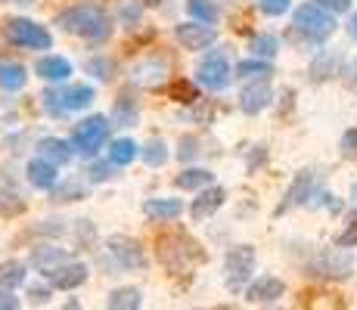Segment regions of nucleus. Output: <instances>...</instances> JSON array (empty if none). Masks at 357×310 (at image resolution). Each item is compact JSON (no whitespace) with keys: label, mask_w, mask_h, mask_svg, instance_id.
<instances>
[{"label":"nucleus","mask_w":357,"mask_h":310,"mask_svg":"<svg viewBox=\"0 0 357 310\" xmlns=\"http://www.w3.org/2000/svg\"><path fill=\"white\" fill-rule=\"evenodd\" d=\"M196 155H199V143L193 140V137H183L181 140V158L190 162V158H196Z\"/></svg>","instance_id":"nucleus-43"},{"label":"nucleus","mask_w":357,"mask_h":310,"mask_svg":"<svg viewBox=\"0 0 357 310\" xmlns=\"http://www.w3.org/2000/svg\"><path fill=\"white\" fill-rule=\"evenodd\" d=\"M87 277H91V270H87V264H78V261H72V264H59L53 267V270H47V279H50L53 288H63V292H68V288H78L84 286Z\"/></svg>","instance_id":"nucleus-10"},{"label":"nucleus","mask_w":357,"mask_h":310,"mask_svg":"<svg viewBox=\"0 0 357 310\" xmlns=\"http://www.w3.org/2000/svg\"><path fill=\"white\" fill-rule=\"evenodd\" d=\"M25 87V68L19 62H0V91H22Z\"/></svg>","instance_id":"nucleus-24"},{"label":"nucleus","mask_w":357,"mask_h":310,"mask_svg":"<svg viewBox=\"0 0 357 310\" xmlns=\"http://www.w3.org/2000/svg\"><path fill=\"white\" fill-rule=\"evenodd\" d=\"M218 38V31L211 29L208 22H199V19H193V22H181L174 29V40L183 47V50H205V47H211Z\"/></svg>","instance_id":"nucleus-9"},{"label":"nucleus","mask_w":357,"mask_h":310,"mask_svg":"<svg viewBox=\"0 0 357 310\" xmlns=\"http://www.w3.org/2000/svg\"><path fill=\"white\" fill-rule=\"evenodd\" d=\"M261 13H267V16H283V13H289L292 0H258Z\"/></svg>","instance_id":"nucleus-38"},{"label":"nucleus","mask_w":357,"mask_h":310,"mask_svg":"<svg viewBox=\"0 0 357 310\" xmlns=\"http://www.w3.org/2000/svg\"><path fill=\"white\" fill-rule=\"evenodd\" d=\"M6 34L13 44L25 47V50H50L53 47V34L44 25L31 22V19H10L6 22Z\"/></svg>","instance_id":"nucleus-6"},{"label":"nucleus","mask_w":357,"mask_h":310,"mask_svg":"<svg viewBox=\"0 0 357 310\" xmlns=\"http://www.w3.org/2000/svg\"><path fill=\"white\" fill-rule=\"evenodd\" d=\"M106 304L119 307V310H137V307H143V292L140 288H134V286H121V288H115V292L109 295Z\"/></svg>","instance_id":"nucleus-23"},{"label":"nucleus","mask_w":357,"mask_h":310,"mask_svg":"<svg viewBox=\"0 0 357 310\" xmlns=\"http://www.w3.org/2000/svg\"><path fill=\"white\" fill-rule=\"evenodd\" d=\"M78 199H84V189H81V186L68 183V186H63V189L53 186V202H78Z\"/></svg>","instance_id":"nucleus-37"},{"label":"nucleus","mask_w":357,"mask_h":310,"mask_svg":"<svg viewBox=\"0 0 357 310\" xmlns=\"http://www.w3.org/2000/svg\"><path fill=\"white\" fill-rule=\"evenodd\" d=\"M342 153L351 155V158H357V127L345 130V137H342Z\"/></svg>","instance_id":"nucleus-41"},{"label":"nucleus","mask_w":357,"mask_h":310,"mask_svg":"<svg viewBox=\"0 0 357 310\" xmlns=\"http://www.w3.org/2000/svg\"><path fill=\"white\" fill-rule=\"evenodd\" d=\"M155 251H159V261L168 273H190L193 267H199L205 261L202 245L196 242L187 233H168V236H159L155 242Z\"/></svg>","instance_id":"nucleus-2"},{"label":"nucleus","mask_w":357,"mask_h":310,"mask_svg":"<svg viewBox=\"0 0 357 310\" xmlns=\"http://www.w3.org/2000/svg\"><path fill=\"white\" fill-rule=\"evenodd\" d=\"M66 258H68V254L63 251V248H53V245H40V248H34V251H31V264L40 267L44 273L53 270V267H59Z\"/></svg>","instance_id":"nucleus-25"},{"label":"nucleus","mask_w":357,"mask_h":310,"mask_svg":"<svg viewBox=\"0 0 357 310\" xmlns=\"http://www.w3.org/2000/svg\"><path fill=\"white\" fill-rule=\"evenodd\" d=\"M134 81L143 87H159L162 81H168V62L165 59H143L134 68Z\"/></svg>","instance_id":"nucleus-15"},{"label":"nucleus","mask_w":357,"mask_h":310,"mask_svg":"<svg viewBox=\"0 0 357 310\" xmlns=\"http://www.w3.org/2000/svg\"><path fill=\"white\" fill-rule=\"evenodd\" d=\"M236 75L245 81H258V78H271V62L267 59H245L236 65Z\"/></svg>","instance_id":"nucleus-30"},{"label":"nucleus","mask_w":357,"mask_h":310,"mask_svg":"<svg viewBox=\"0 0 357 310\" xmlns=\"http://www.w3.org/2000/svg\"><path fill=\"white\" fill-rule=\"evenodd\" d=\"M311 189H314V171H301L295 177V183L289 186V192H286V202L280 205V211H289L292 205H305L311 199Z\"/></svg>","instance_id":"nucleus-17"},{"label":"nucleus","mask_w":357,"mask_h":310,"mask_svg":"<svg viewBox=\"0 0 357 310\" xmlns=\"http://www.w3.org/2000/svg\"><path fill=\"white\" fill-rule=\"evenodd\" d=\"M38 75L44 81H66L72 75V62L66 56H44L38 59Z\"/></svg>","instance_id":"nucleus-19"},{"label":"nucleus","mask_w":357,"mask_h":310,"mask_svg":"<svg viewBox=\"0 0 357 310\" xmlns=\"http://www.w3.org/2000/svg\"><path fill=\"white\" fill-rule=\"evenodd\" d=\"M59 100H63L66 115H68V112H81V109H87V106L93 102V87H87V84H72V87H66V91H59Z\"/></svg>","instance_id":"nucleus-18"},{"label":"nucleus","mask_w":357,"mask_h":310,"mask_svg":"<svg viewBox=\"0 0 357 310\" xmlns=\"http://www.w3.org/2000/svg\"><path fill=\"white\" fill-rule=\"evenodd\" d=\"M283 295H286V282L277 277H261L245 288V301H252V304H273Z\"/></svg>","instance_id":"nucleus-11"},{"label":"nucleus","mask_w":357,"mask_h":310,"mask_svg":"<svg viewBox=\"0 0 357 310\" xmlns=\"http://www.w3.org/2000/svg\"><path fill=\"white\" fill-rule=\"evenodd\" d=\"M314 3L326 6L329 13H348V6H351V0H314Z\"/></svg>","instance_id":"nucleus-46"},{"label":"nucleus","mask_w":357,"mask_h":310,"mask_svg":"<svg viewBox=\"0 0 357 310\" xmlns=\"http://www.w3.org/2000/svg\"><path fill=\"white\" fill-rule=\"evenodd\" d=\"M335 242H339V248H354L357 245V215L348 217L345 230L339 233V239H335Z\"/></svg>","instance_id":"nucleus-36"},{"label":"nucleus","mask_w":357,"mask_h":310,"mask_svg":"<svg viewBox=\"0 0 357 310\" xmlns=\"http://www.w3.org/2000/svg\"><path fill=\"white\" fill-rule=\"evenodd\" d=\"M19 3H31V0H19Z\"/></svg>","instance_id":"nucleus-51"},{"label":"nucleus","mask_w":357,"mask_h":310,"mask_svg":"<svg viewBox=\"0 0 357 310\" xmlns=\"http://www.w3.org/2000/svg\"><path fill=\"white\" fill-rule=\"evenodd\" d=\"M168 96L177 102H183V106H196L199 102V87L193 84L190 78H177L168 84Z\"/></svg>","instance_id":"nucleus-27"},{"label":"nucleus","mask_w":357,"mask_h":310,"mask_svg":"<svg viewBox=\"0 0 357 310\" xmlns=\"http://www.w3.org/2000/svg\"><path fill=\"white\" fill-rule=\"evenodd\" d=\"M72 153H75V143H68V140H59V137H47V140H40V155L50 158V162H56V164L72 162Z\"/></svg>","instance_id":"nucleus-21"},{"label":"nucleus","mask_w":357,"mask_h":310,"mask_svg":"<svg viewBox=\"0 0 357 310\" xmlns=\"http://www.w3.org/2000/svg\"><path fill=\"white\" fill-rule=\"evenodd\" d=\"M348 84L357 87V59L351 62V65H348Z\"/></svg>","instance_id":"nucleus-49"},{"label":"nucleus","mask_w":357,"mask_h":310,"mask_svg":"<svg viewBox=\"0 0 357 310\" xmlns=\"http://www.w3.org/2000/svg\"><path fill=\"white\" fill-rule=\"evenodd\" d=\"M29 301H31L34 307L47 304V301H50V286H31L29 288Z\"/></svg>","instance_id":"nucleus-40"},{"label":"nucleus","mask_w":357,"mask_h":310,"mask_svg":"<svg viewBox=\"0 0 357 310\" xmlns=\"http://www.w3.org/2000/svg\"><path fill=\"white\" fill-rule=\"evenodd\" d=\"M109 140V118L106 115H93V118H84L75 124L72 130V143L78 153H87V155H97Z\"/></svg>","instance_id":"nucleus-4"},{"label":"nucleus","mask_w":357,"mask_h":310,"mask_svg":"<svg viewBox=\"0 0 357 310\" xmlns=\"http://www.w3.org/2000/svg\"><path fill=\"white\" fill-rule=\"evenodd\" d=\"M348 34H351V38L357 40V13H351V16H348Z\"/></svg>","instance_id":"nucleus-50"},{"label":"nucleus","mask_w":357,"mask_h":310,"mask_svg":"<svg viewBox=\"0 0 357 310\" xmlns=\"http://www.w3.org/2000/svg\"><path fill=\"white\" fill-rule=\"evenodd\" d=\"M40 100H44V109H47L50 115H66L63 100H59V91H47L44 96H40Z\"/></svg>","instance_id":"nucleus-39"},{"label":"nucleus","mask_w":357,"mask_h":310,"mask_svg":"<svg viewBox=\"0 0 357 310\" xmlns=\"http://www.w3.org/2000/svg\"><path fill=\"white\" fill-rule=\"evenodd\" d=\"M280 50V40L273 38V34H258V38H252V53L261 59H273Z\"/></svg>","instance_id":"nucleus-32"},{"label":"nucleus","mask_w":357,"mask_h":310,"mask_svg":"<svg viewBox=\"0 0 357 310\" xmlns=\"http://www.w3.org/2000/svg\"><path fill=\"white\" fill-rule=\"evenodd\" d=\"M187 13L199 22H218V6L211 0H187Z\"/></svg>","instance_id":"nucleus-31"},{"label":"nucleus","mask_w":357,"mask_h":310,"mask_svg":"<svg viewBox=\"0 0 357 310\" xmlns=\"http://www.w3.org/2000/svg\"><path fill=\"white\" fill-rule=\"evenodd\" d=\"M252 270H255V251L249 245H239L227 251L224 261V273H227V288L230 292H243V286L249 282Z\"/></svg>","instance_id":"nucleus-7"},{"label":"nucleus","mask_w":357,"mask_h":310,"mask_svg":"<svg viewBox=\"0 0 357 310\" xmlns=\"http://www.w3.org/2000/svg\"><path fill=\"white\" fill-rule=\"evenodd\" d=\"M115 168H119V164H102V162H97V164H91V168H87V180L91 183H106V180H112L115 177Z\"/></svg>","instance_id":"nucleus-35"},{"label":"nucleus","mask_w":357,"mask_h":310,"mask_svg":"<svg viewBox=\"0 0 357 310\" xmlns=\"http://www.w3.org/2000/svg\"><path fill=\"white\" fill-rule=\"evenodd\" d=\"M143 215L149 220H174L183 215V202L181 199H146L143 202Z\"/></svg>","instance_id":"nucleus-16"},{"label":"nucleus","mask_w":357,"mask_h":310,"mask_svg":"<svg viewBox=\"0 0 357 310\" xmlns=\"http://www.w3.org/2000/svg\"><path fill=\"white\" fill-rule=\"evenodd\" d=\"M19 298L13 295V288H0V310H16Z\"/></svg>","instance_id":"nucleus-44"},{"label":"nucleus","mask_w":357,"mask_h":310,"mask_svg":"<svg viewBox=\"0 0 357 310\" xmlns=\"http://www.w3.org/2000/svg\"><path fill=\"white\" fill-rule=\"evenodd\" d=\"M75 233L81 236V242H91V239H97V226H93L91 220H78V224H75Z\"/></svg>","instance_id":"nucleus-42"},{"label":"nucleus","mask_w":357,"mask_h":310,"mask_svg":"<svg viewBox=\"0 0 357 310\" xmlns=\"http://www.w3.org/2000/svg\"><path fill=\"white\" fill-rule=\"evenodd\" d=\"M87 68H91V72H97V78H109V75H112V65H109L106 59H91V62H87Z\"/></svg>","instance_id":"nucleus-45"},{"label":"nucleus","mask_w":357,"mask_h":310,"mask_svg":"<svg viewBox=\"0 0 357 310\" xmlns=\"http://www.w3.org/2000/svg\"><path fill=\"white\" fill-rule=\"evenodd\" d=\"M230 59H227V53L224 50H211L208 56H205L202 62H199V68H196V81L202 87H208V91H227V84H230Z\"/></svg>","instance_id":"nucleus-5"},{"label":"nucleus","mask_w":357,"mask_h":310,"mask_svg":"<svg viewBox=\"0 0 357 310\" xmlns=\"http://www.w3.org/2000/svg\"><path fill=\"white\" fill-rule=\"evenodd\" d=\"M25 174H29V183L34 186V189H53L59 180L56 174V162H50V158H31L29 168H25Z\"/></svg>","instance_id":"nucleus-14"},{"label":"nucleus","mask_w":357,"mask_h":310,"mask_svg":"<svg viewBox=\"0 0 357 310\" xmlns=\"http://www.w3.org/2000/svg\"><path fill=\"white\" fill-rule=\"evenodd\" d=\"M177 189H205V186H211V171H205V168H187V171H181L177 174Z\"/></svg>","instance_id":"nucleus-26"},{"label":"nucleus","mask_w":357,"mask_h":310,"mask_svg":"<svg viewBox=\"0 0 357 310\" xmlns=\"http://www.w3.org/2000/svg\"><path fill=\"white\" fill-rule=\"evenodd\" d=\"M267 106H271V84H267V78H258L243 87V93H239V109H243L245 115H258L261 109H267Z\"/></svg>","instance_id":"nucleus-12"},{"label":"nucleus","mask_w":357,"mask_h":310,"mask_svg":"<svg viewBox=\"0 0 357 310\" xmlns=\"http://www.w3.org/2000/svg\"><path fill=\"white\" fill-rule=\"evenodd\" d=\"M140 13H143V6H125V10H121L119 13V19H121V22H128V25H134L137 22V19H140Z\"/></svg>","instance_id":"nucleus-47"},{"label":"nucleus","mask_w":357,"mask_h":310,"mask_svg":"<svg viewBox=\"0 0 357 310\" xmlns=\"http://www.w3.org/2000/svg\"><path fill=\"white\" fill-rule=\"evenodd\" d=\"M19 211H25L22 199H19L16 192L0 189V217H13V215H19Z\"/></svg>","instance_id":"nucleus-34"},{"label":"nucleus","mask_w":357,"mask_h":310,"mask_svg":"<svg viewBox=\"0 0 357 310\" xmlns=\"http://www.w3.org/2000/svg\"><path fill=\"white\" fill-rule=\"evenodd\" d=\"M224 199H227V192H224L221 186H205V189H199L193 205H190V217L193 220H208L211 215H218V208L224 205Z\"/></svg>","instance_id":"nucleus-13"},{"label":"nucleus","mask_w":357,"mask_h":310,"mask_svg":"<svg viewBox=\"0 0 357 310\" xmlns=\"http://www.w3.org/2000/svg\"><path fill=\"white\" fill-rule=\"evenodd\" d=\"M112 118L119 121V124H125V127H130V124H137V102L130 100V96H121V100L115 102Z\"/></svg>","instance_id":"nucleus-33"},{"label":"nucleus","mask_w":357,"mask_h":310,"mask_svg":"<svg viewBox=\"0 0 357 310\" xmlns=\"http://www.w3.org/2000/svg\"><path fill=\"white\" fill-rule=\"evenodd\" d=\"M264 155H267V149H264V146H258V153L249 158V171H258V164L264 162Z\"/></svg>","instance_id":"nucleus-48"},{"label":"nucleus","mask_w":357,"mask_h":310,"mask_svg":"<svg viewBox=\"0 0 357 310\" xmlns=\"http://www.w3.org/2000/svg\"><path fill=\"white\" fill-rule=\"evenodd\" d=\"M317 270L324 273V277H348V270H351V254L326 251L324 258L317 261Z\"/></svg>","instance_id":"nucleus-20"},{"label":"nucleus","mask_w":357,"mask_h":310,"mask_svg":"<svg viewBox=\"0 0 357 310\" xmlns=\"http://www.w3.org/2000/svg\"><path fill=\"white\" fill-rule=\"evenodd\" d=\"M25 264L22 261H3L0 264V288H19L25 282Z\"/></svg>","instance_id":"nucleus-28"},{"label":"nucleus","mask_w":357,"mask_h":310,"mask_svg":"<svg viewBox=\"0 0 357 310\" xmlns=\"http://www.w3.org/2000/svg\"><path fill=\"white\" fill-rule=\"evenodd\" d=\"M56 25L66 34H78V38L93 40V44H102V40L112 34V19L93 3H81V6H72V10L59 13Z\"/></svg>","instance_id":"nucleus-1"},{"label":"nucleus","mask_w":357,"mask_h":310,"mask_svg":"<svg viewBox=\"0 0 357 310\" xmlns=\"http://www.w3.org/2000/svg\"><path fill=\"white\" fill-rule=\"evenodd\" d=\"M292 25L298 34H305L307 40H326L335 31V19L326 6L320 3H301L292 13Z\"/></svg>","instance_id":"nucleus-3"},{"label":"nucleus","mask_w":357,"mask_h":310,"mask_svg":"<svg viewBox=\"0 0 357 310\" xmlns=\"http://www.w3.org/2000/svg\"><path fill=\"white\" fill-rule=\"evenodd\" d=\"M140 155H143V164H149V168H162V164L168 162V143H162V140L153 137V140L143 143Z\"/></svg>","instance_id":"nucleus-29"},{"label":"nucleus","mask_w":357,"mask_h":310,"mask_svg":"<svg viewBox=\"0 0 357 310\" xmlns=\"http://www.w3.org/2000/svg\"><path fill=\"white\" fill-rule=\"evenodd\" d=\"M106 251H109V258L119 264V270H143V267H146L143 245L130 236H109Z\"/></svg>","instance_id":"nucleus-8"},{"label":"nucleus","mask_w":357,"mask_h":310,"mask_svg":"<svg viewBox=\"0 0 357 310\" xmlns=\"http://www.w3.org/2000/svg\"><path fill=\"white\" fill-rule=\"evenodd\" d=\"M137 155H140V146H137L130 137H121V140H112V143H109V162L119 164V168L130 164Z\"/></svg>","instance_id":"nucleus-22"}]
</instances>
